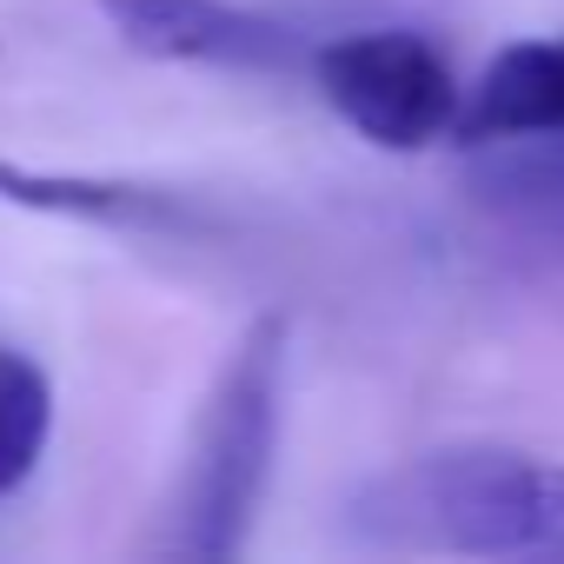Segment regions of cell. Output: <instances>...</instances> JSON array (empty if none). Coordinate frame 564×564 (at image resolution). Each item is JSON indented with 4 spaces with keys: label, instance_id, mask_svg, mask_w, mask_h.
Instances as JSON below:
<instances>
[{
    "label": "cell",
    "instance_id": "cell-1",
    "mask_svg": "<svg viewBox=\"0 0 564 564\" xmlns=\"http://www.w3.org/2000/svg\"><path fill=\"white\" fill-rule=\"evenodd\" d=\"M352 524L379 544L564 557V465L524 452H432L366 485Z\"/></svg>",
    "mask_w": 564,
    "mask_h": 564
},
{
    "label": "cell",
    "instance_id": "cell-2",
    "mask_svg": "<svg viewBox=\"0 0 564 564\" xmlns=\"http://www.w3.org/2000/svg\"><path fill=\"white\" fill-rule=\"evenodd\" d=\"M279 412H286V319L259 313L239 346L226 352L173 511H166V551L180 557H239L265 485H272V452H279Z\"/></svg>",
    "mask_w": 564,
    "mask_h": 564
},
{
    "label": "cell",
    "instance_id": "cell-3",
    "mask_svg": "<svg viewBox=\"0 0 564 564\" xmlns=\"http://www.w3.org/2000/svg\"><path fill=\"white\" fill-rule=\"evenodd\" d=\"M313 80L326 107L386 153H419L445 140L458 120V94H465L445 54L412 28H372V34L326 41L313 54Z\"/></svg>",
    "mask_w": 564,
    "mask_h": 564
},
{
    "label": "cell",
    "instance_id": "cell-4",
    "mask_svg": "<svg viewBox=\"0 0 564 564\" xmlns=\"http://www.w3.org/2000/svg\"><path fill=\"white\" fill-rule=\"evenodd\" d=\"M107 28L147 54V61H186V67H293L300 34L286 21H265L232 0H100Z\"/></svg>",
    "mask_w": 564,
    "mask_h": 564
},
{
    "label": "cell",
    "instance_id": "cell-5",
    "mask_svg": "<svg viewBox=\"0 0 564 564\" xmlns=\"http://www.w3.org/2000/svg\"><path fill=\"white\" fill-rule=\"evenodd\" d=\"M564 127V41H511L491 54L471 94H458V147L498 140V133H538Z\"/></svg>",
    "mask_w": 564,
    "mask_h": 564
},
{
    "label": "cell",
    "instance_id": "cell-6",
    "mask_svg": "<svg viewBox=\"0 0 564 564\" xmlns=\"http://www.w3.org/2000/svg\"><path fill=\"white\" fill-rule=\"evenodd\" d=\"M465 180L498 219L564 239V127L498 133L465 147Z\"/></svg>",
    "mask_w": 564,
    "mask_h": 564
},
{
    "label": "cell",
    "instance_id": "cell-7",
    "mask_svg": "<svg viewBox=\"0 0 564 564\" xmlns=\"http://www.w3.org/2000/svg\"><path fill=\"white\" fill-rule=\"evenodd\" d=\"M0 199L28 206V213H54V219H94V226H160L173 219V199L133 180H94V173H47V166H21L0 160Z\"/></svg>",
    "mask_w": 564,
    "mask_h": 564
},
{
    "label": "cell",
    "instance_id": "cell-8",
    "mask_svg": "<svg viewBox=\"0 0 564 564\" xmlns=\"http://www.w3.org/2000/svg\"><path fill=\"white\" fill-rule=\"evenodd\" d=\"M47 438H54V379L28 352L0 346V498L41 471Z\"/></svg>",
    "mask_w": 564,
    "mask_h": 564
}]
</instances>
